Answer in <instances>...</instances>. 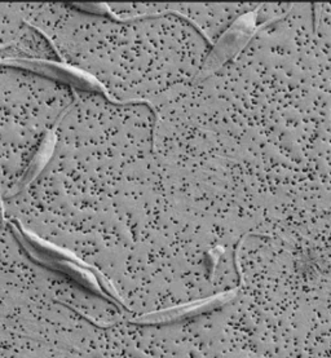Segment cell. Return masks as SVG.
<instances>
[{"mask_svg": "<svg viewBox=\"0 0 331 358\" xmlns=\"http://www.w3.org/2000/svg\"><path fill=\"white\" fill-rule=\"evenodd\" d=\"M238 291H239V286L236 289L223 291V292H219V294L209 296V298L189 301V303L178 306V307L167 308V309H161L157 312L145 313V315L131 320V322L139 324H170V322L180 321L184 318L199 316L202 313L225 306L227 303H230L237 296Z\"/></svg>", "mask_w": 331, "mask_h": 358, "instance_id": "cell-6", "label": "cell"}, {"mask_svg": "<svg viewBox=\"0 0 331 358\" xmlns=\"http://www.w3.org/2000/svg\"><path fill=\"white\" fill-rule=\"evenodd\" d=\"M77 90L33 65L0 61V205L34 170Z\"/></svg>", "mask_w": 331, "mask_h": 358, "instance_id": "cell-3", "label": "cell"}, {"mask_svg": "<svg viewBox=\"0 0 331 358\" xmlns=\"http://www.w3.org/2000/svg\"><path fill=\"white\" fill-rule=\"evenodd\" d=\"M20 10L59 62L94 78L117 103L152 105L190 85L213 52L204 35L172 13L119 18L69 4H20Z\"/></svg>", "mask_w": 331, "mask_h": 358, "instance_id": "cell-2", "label": "cell"}, {"mask_svg": "<svg viewBox=\"0 0 331 358\" xmlns=\"http://www.w3.org/2000/svg\"><path fill=\"white\" fill-rule=\"evenodd\" d=\"M331 9L291 4L152 108L154 157L184 220L316 219L330 205Z\"/></svg>", "mask_w": 331, "mask_h": 358, "instance_id": "cell-1", "label": "cell"}, {"mask_svg": "<svg viewBox=\"0 0 331 358\" xmlns=\"http://www.w3.org/2000/svg\"><path fill=\"white\" fill-rule=\"evenodd\" d=\"M259 4H109L106 10L119 18L172 13L195 27L215 47L239 18L251 15Z\"/></svg>", "mask_w": 331, "mask_h": 358, "instance_id": "cell-4", "label": "cell"}, {"mask_svg": "<svg viewBox=\"0 0 331 358\" xmlns=\"http://www.w3.org/2000/svg\"><path fill=\"white\" fill-rule=\"evenodd\" d=\"M50 43L22 17L20 4H0V61H47Z\"/></svg>", "mask_w": 331, "mask_h": 358, "instance_id": "cell-5", "label": "cell"}]
</instances>
